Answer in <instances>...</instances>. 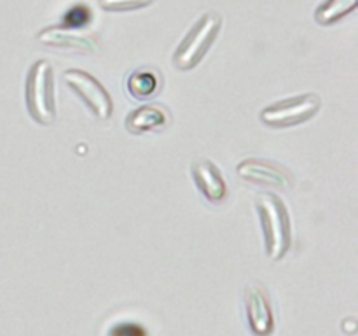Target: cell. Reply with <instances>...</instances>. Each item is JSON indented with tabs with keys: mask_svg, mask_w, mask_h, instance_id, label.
<instances>
[{
	"mask_svg": "<svg viewBox=\"0 0 358 336\" xmlns=\"http://www.w3.org/2000/svg\"><path fill=\"white\" fill-rule=\"evenodd\" d=\"M124 125L126 130L133 135H143V133L164 128L168 125V114L159 105H142L129 112Z\"/></svg>",
	"mask_w": 358,
	"mask_h": 336,
	"instance_id": "10",
	"label": "cell"
},
{
	"mask_svg": "<svg viewBox=\"0 0 358 336\" xmlns=\"http://www.w3.org/2000/svg\"><path fill=\"white\" fill-rule=\"evenodd\" d=\"M24 104L37 125L51 126L56 121L55 69L48 59H37L28 69L24 80Z\"/></svg>",
	"mask_w": 358,
	"mask_h": 336,
	"instance_id": "2",
	"label": "cell"
},
{
	"mask_svg": "<svg viewBox=\"0 0 358 336\" xmlns=\"http://www.w3.org/2000/svg\"><path fill=\"white\" fill-rule=\"evenodd\" d=\"M63 80L80 98V102L93 112L94 118L101 119V121L112 118L114 104H112L110 93L105 90V86L96 77L83 69H69L63 72Z\"/></svg>",
	"mask_w": 358,
	"mask_h": 336,
	"instance_id": "5",
	"label": "cell"
},
{
	"mask_svg": "<svg viewBox=\"0 0 358 336\" xmlns=\"http://www.w3.org/2000/svg\"><path fill=\"white\" fill-rule=\"evenodd\" d=\"M357 4L358 0H325L315 9V21L324 27L338 23L339 20L357 9Z\"/></svg>",
	"mask_w": 358,
	"mask_h": 336,
	"instance_id": "12",
	"label": "cell"
},
{
	"mask_svg": "<svg viewBox=\"0 0 358 336\" xmlns=\"http://www.w3.org/2000/svg\"><path fill=\"white\" fill-rule=\"evenodd\" d=\"M320 107L322 100L318 94H296L262 108L261 121L269 128H292L315 118Z\"/></svg>",
	"mask_w": 358,
	"mask_h": 336,
	"instance_id": "4",
	"label": "cell"
},
{
	"mask_svg": "<svg viewBox=\"0 0 358 336\" xmlns=\"http://www.w3.org/2000/svg\"><path fill=\"white\" fill-rule=\"evenodd\" d=\"M37 41L45 48L66 49L77 52H94L98 49L96 37L79 27H45L37 34Z\"/></svg>",
	"mask_w": 358,
	"mask_h": 336,
	"instance_id": "8",
	"label": "cell"
},
{
	"mask_svg": "<svg viewBox=\"0 0 358 336\" xmlns=\"http://www.w3.org/2000/svg\"><path fill=\"white\" fill-rule=\"evenodd\" d=\"M110 336H147L145 329L135 322H122L112 328Z\"/></svg>",
	"mask_w": 358,
	"mask_h": 336,
	"instance_id": "14",
	"label": "cell"
},
{
	"mask_svg": "<svg viewBox=\"0 0 358 336\" xmlns=\"http://www.w3.org/2000/svg\"><path fill=\"white\" fill-rule=\"evenodd\" d=\"M191 174L196 188L199 189L206 202L219 205L227 198L226 178L212 160L201 158V160L194 161L191 167Z\"/></svg>",
	"mask_w": 358,
	"mask_h": 336,
	"instance_id": "9",
	"label": "cell"
},
{
	"mask_svg": "<svg viewBox=\"0 0 358 336\" xmlns=\"http://www.w3.org/2000/svg\"><path fill=\"white\" fill-rule=\"evenodd\" d=\"M245 315L255 336H269L275 331V315L264 286L252 282L245 287Z\"/></svg>",
	"mask_w": 358,
	"mask_h": 336,
	"instance_id": "7",
	"label": "cell"
},
{
	"mask_svg": "<svg viewBox=\"0 0 358 336\" xmlns=\"http://www.w3.org/2000/svg\"><path fill=\"white\" fill-rule=\"evenodd\" d=\"M236 174L240 178L257 186H268V188L282 189L287 191L294 186V177L285 167L269 160L261 158H248L238 163Z\"/></svg>",
	"mask_w": 358,
	"mask_h": 336,
	"instance_id": "6",
	"label": "cell"
},
{
	"mask_svg": "<svg viewBox=\"0 0 358 336\" xmlns=\"http://www.w3.org/2000/svg\"><path fill=\"white\" fill-rule=\"evenodd\" d=\"M255 210L264 234L266 252L273 261H282L292 247V219L289 209L275 192H262L255 198Z\"/></svg>",
	"mask_w": 358,
	"mask_h": 336,
	"instance_id": "1",
	"label": "cell"
},
{
	"mask_svg": "<svg viewBox=\"0 0 358 336\" xmlns=\"http://www.w3.org/2000/svg\"><path fill=\"white\" fill-rule=\"evenodd\" d=\"M220 28H222L220 14L213 10L203 14L175 49L173 58H171L175 69L191 70L198 66L219 37Z\"/></svg>",
	"mask_w": 358,
	"mask_h": 336,
	"instance_id": "3",
	"label": "cell"
},
{
	"mask_svg": "<svg viewBox=\"0 0 358 336\" xmlns=\"http://www.w3.org/2000/svg\"><path fill=\"white\" fill-rule=\"evenodd\" d=\"M152 2L154 0H98L101 9L110 10V13H128V10L143 9Z\"/></svg>",
	"mask_w": 358,
	"mask_h": 336,
	"instance_id": "13",
	"label": "cell"
},
{
	"mask_svg": "<svg viewBox=\"0 0 358 336\" xmlns=\"http://www.w3.org/2000/svg\"><path fill=\"white\" fill-rule=\"evenodd\" d=\"M126 88H128V93L133 98H136V100H147V98H152L159 91L161 77L154 70H136V72H133L128 77Z\"/></svg>",
	"mask_w": 358,
	"mask_h": 336,
	"instance_id": "11",
	"label": "cell"
}]
</instances>
